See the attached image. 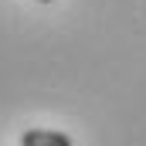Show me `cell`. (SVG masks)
<instances>
[{
  "label": "cell",
  "instance_id": "1",
  "mask_svg": "<svg viewBox=\"0 0 146 146\" xmlns=\"http://www.w3.org/2000/svg\"><path fill=\"white\" fill-rule=\"evenodd\" d=\"M21 146H72V136L58 129H27L21 136Z\"/></svg>",
  "mask_w": 146,
  "mask_h": 146
},
{
  "label": "cell",
  "instance_id": "2",
  "mask_svg": "<svg viewBox=\"0 0 146 146\" xmlns=\"http://www.w3.org/2000/svg\"><path fill=\"white\" fill-rule=\"evenodd\" d=\"M41 3H54V0H41Z\"/></svg>",
  "mask_w": 146,
  "mask_h": 146
}]
</instances>
